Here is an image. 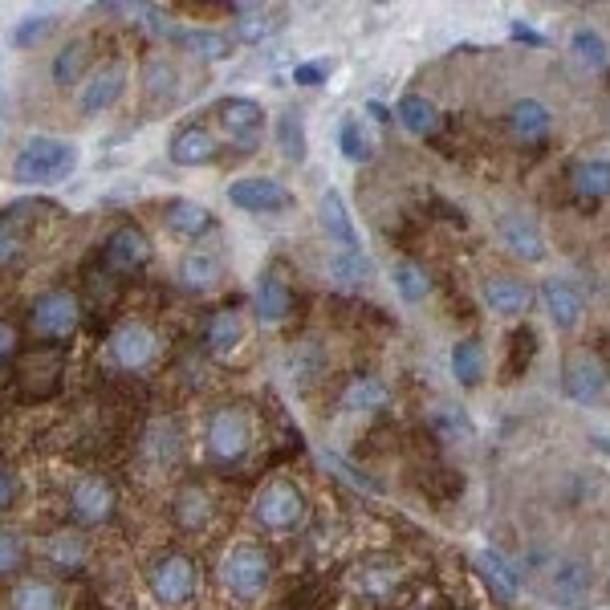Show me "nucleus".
Returning <instances> with one entry per match:
<instances>
[{
  "label": "nucleus",
  "instance_id": "obj_7",
  "mask_svg": "<svg viewBox=\"0 0 610 610\" xmlns=\"http://www.w3.org/2000/svg\"><path fill=\"white\" fill-rule=\"evenodd\" d=\"M253 517L269 533H289L305 521V493L289 480H269L253 497Z\"/></svg>",
  "mask_w": 610,
  "mask_h": 610
},
{
  "label": "nucleus",
  "instance_id": "obj_37",
  "mask_svg": "<svg viewBox=\"0 0 610 610\" xmlns=\"http://www.w3.org/2000/svg\"><path fill=\"white\" fill-rule=\"evenodd\" d=\"M549 586L562 598V606H582L590 594V574L582 566H562V570H549Z\"/></svg>",
  "mask_w": 610,
  "mask_h": 610
},
{
  "label": "nucleus",
  "instance_id": "obj_36",
  "mask_svg": "<svg viewBox=\"0 0 610 610\" xmlns=\"http://www.w3.org/2000/svg\"><path fill=\"white\" fill-rule=\"evenodd\" d=\"M570 53H574V61L578 66H586V70H602L606 61H610V49H606V37L598 33V29H574V37H570Z\"/></svg>",
  "mask_w": 610,
  "mask_h": 610
},
{
  "label": "nucleus",
  "instance_id": "obj_10",
  "mask_svg": "<svg viewBox=\"0 0 610 610\" xmlns=\"http://www.w3.org/2000/svg\"><path fill=\"white\" fill-rule=\"evenodd\" d=\"M216 114H220V131H224V139L236 143L240 151H253V147L261 143V135H265V106H261V102L236 94V98H224V102L216 106Z\"/></svg>",
  "mask_w": 610,
  "mask_h": 610
},
{
  "label": "nucleus",
  "instance_id": "obj_43",
  "mask_svg": "<svg viewBox=\"0 0 610 610\" xmlns=\"http://www.w3.org/2000/svg\"><path fill=\"white\" fill-rule=\"evenodd\" d=\"M330 273L338 277V285L358 289V285L366 281V273H371V265H366V257H362V253H342V257H334V261H330Z\"/></svg>",
  "mask_w": 610,
  "mask_h": 610
},
{
  "label": "nucleus",
  "instance_id": "obj_38",
  "mask_svg": "<svg viewBox=\"0 0 610 610\" xmlns=\"http://www.w3.org/2000/svg\"><path fill=\"white\" fill-rule=\"evenodd\" d=\"M232 13H240L236 17V41H244V45H257V41H265L277 25H281V17L277 13H261V9H244V5H232Z\"/></svg>",
  "mask_w": 610,
  "mask_h": 610
},
{
  "label": "nucleus",
  "instance_id": "obj_11",
  "mask_svg": "<svg viewBox=\"0 0 610 610\" xmlns=\"http://www.w3.org/2000/svg\"><path fill=\"white\" fill-rule=\"evenodd\" d=\"M228 204H236L240 212H285V208L297 204V196L285 188L281 179L253 175V179L228 183Z\"/></svg>",
  "mask_w": 610,
  "mask_h": 610
},
{
  "label": "nucleus",
  "instance_id": "obj_15",
  "mask_svg": "<svg viewBox=\"0 0 610 610\" xmlns=\"http://www.w3.org/2000/svg\"><path fill=\"white\" fill-rule=\"evenodd\" d=\"M122 94H127V70H122V66H102V70H94L82 82L78 110L82 114H106L110 106H118Z\"/></svg>",
  "mask_w": 610,
  "mask_h": 610
},
{
  "label": "nucleus",
  "instance_id": "obj_25",
  "mask_svg": "<svg viewBox=\"0 0 610 610\" xmlns=\"http://www.w3.org/2000/svg\"><path fill=\"white\" fill-rule=\"evenodd\" d=\"M90 61H94L90 41H82V37L66 41V45L57 49V57H53V82H57V86H74V82H82V78L90 74Z\"/></svg>",
  "mask_w": 610,
  "mask_h": 610
},
{
  "label": "nucleus",
  "instance_id": "obj_48",
  "mask_svg": "<svg viewBox=\"0 0 610 610\" xmlns=\"http://www.w3.org/2000/svg\"><path fill=\"white\" fill-rule=\"evenodd\" d=\"M17 493H21V484H17V476L0 464V513L5 509H13L17 505Z\"/></svg>",
  "mask_w": 610,
  "mask_h": 610
},
{
  "label": "nucleus",
  "instance_id": "obj_24",
  "mask_svg": "<svg viewBox=\"0 0 610 610\" xmlns=\"http://www.w3.org/2000/svg\"><path fill=\"white\" fill-rule=\"evenodd\" d=\"M171 41L183 45L196 61H224L232 53V41L220 29H171Z\"/></svg>",
  "mask_w": 610,
  "mask_h": 610
},
{
  "label": "nucleus",
  "instance_id": "obj_14",
  "mask_svg": "<svg viewBox=\"0 0 610 610\" xmlns=\"http://www.w3.org/2000/svg\"><path fill=\"white\" fill-rule=\"evenodd\" d=\"M167 155H171L175 167H208V163L220 159V143H216V135L204 127V122H192V127H183V131L171 135Z\"/></svg>",
  "mask_w": 610,
  "mask_h": 610
},
{
  "label": "nucleus",
  "instance_id": "obj_5",
  "mask_svg": "<svg viewBox=\"0 0 610 610\" xmlns=\"http://www.w3.org/2000/svg\"><path fill=\"white\" fill-rule=\"evenodd\" d=\"M66 383V350L61 346H37L17 362V391L33 403H45Z\"/></svg>",
  "mask_w": 610,
  "mask_h": 610
},
{
  "label": "nucleus",
  "instance_id": "obj_8",
  "mask_svg": "<svg viewBox=\"0 0 610 610\" xmlns=\"http://www.w3.org/2000/svg\"><path fill=\"white\" fill-rule=\"evenodd\" d=\"M106 346H110V362L118 366V371H127V375L147 371V366L155 362V354H159L155 330L147 322H139V318H127L122 326H114Z\"/></svg>",
  "mask_w": 610,
  "mask_h": 610
},
{
  "label": "nucleus",
  "instance_id": "obj_26",
  "mask_svg": "<svg viewBox=\"0 0 610 610\" xmlns=\"http://www.w3.org/2000/svg\"><path fill=\"white\" fill-rule=\"evenodd\" d=\"M171 517H175V525L179 529H204L208 521H212V497L204 493V488H196V484H188V488H179L175 493V505H171Z\"/></svg>",
  "mask_w": 610,
  "mask_h": 610
},
{
  "label": "nucleus",
  "instance_id": "obj_9",
  "mask_svg": "<svg viewBox=\"0 0 610 610\" xmlns=\"http://www.w3.org/2000/svg\"><path fill=\"white\" fill-rule=\"evenodd\" d=\"M147 261H151V240L139 224H118L102 244V269L114 273L118 281L139 273Z\"/></svg>",
  "mask_w": 610,
  "mask_h": 610
},
{
  "label": "nucleus",
  "instance_id": "obj_41",
  "mask_svg": "<svg viewBox=\"0 0 610 610\" xmlns=\"http://www.w3.org/2000/svg\"><path fill=\"white\" fill-rule=\"evenodd\" d=\"M338 147H342V155L350 159V163H366L375 155V143H371V135H366V127L358 118H346L342 127H338Z\"/></svg>",
  "mask_w": 610,
  "mask_h": 610
},
{
  "label": "nucleus",
  "instance_id": "obj_45",
  "mask_svg": "<svg viewBox=\"0 0 610 610\" xmlns=\"http://www.w3.org/2000/svg\"><path fill=\"white\" fill-rule=\"evenodd\" d=\"M25 566V541L13 529H0V578H9Z\"/></svg>",
  "mask_w": 610,
  "mask_h": 610
},
{
  "label": "nucleus",
  "instance_id": "obj_46",
  "mask_svg": "<svg viewBox=\"0 0 610 610\" xmlns=\"http://www.w3.org/2000/svg\"><path fill=\"white\" fill-rule=\"evenodd\" d=\"M21 244H25V232H21L17 216H0V265L13 261L21 253Z\"/></svg>",
  "mask_w": 610,
  "mask_h": 610
},
{
  "label": "nucleus",
  "instance_id": "obj_35",
  "mask_svg": "<svg viewBox=\"0 0 610 610\" xmlns=\"http://www.w3.org/2000/svg\"><path fill=\"white\" fill-rule=\"evenodd\" d=\"M452 375L460 387H476L480 375H484V350L476 338H464L452 346Z\"/></svg>",
  "mask_w": 610,
  "mask_h": 610
},
{
  "label": "nucleus",
  "instance_id": "obj_13",
  "mask_svg": "<svg viewBox=\"0 0 610 610\" xmlns=\"http://www.w3.org/2000/svg\"><path fill=\"white\" fill-rule=\"evenodd\" d=\"M70 513L82 525H106L114 517V488L106 476H78L70 484Z\"/></svg>",
  "mask_w": 610,
  "mask_h": 610
},
{
  "label": "nucleus",
  "instance_id": "obj_18",
  "mask_svg": "<svg viewBox=\"0 0 610 610\" xmlns=\"http://www.w3.org/2000/svg\"><path fill=\"white\" fill-rule=\"evenodd\" d=\"M541 301H545V314L558 330H574L582 318V293L578 285H570L566 277H549L541 285Z\"/></svg>",
  "mask_w": 610,
  "mask_h": 610
},
{
  "label": "nucleus",
  "instance_id": "obj_19",
  "mask_svg": "<svg viewBox=\"0 0 610 610\" xmlns=\"http://www.w3.org/2000/svg\"><path fill=\"white\" fill-rule=\"evenodd\" d=\"M476 574H480V582L488 586V594H493L501 606L517 602L521 578H517V570L497 554V549H480V554H476Z\"/></svg>",
  "mask_w": 610,
  "mask_h": 610
},
{
  "label": "nucleus",
  "instance_id": "obj_16",
  "mask_svg": "<svg viewBox=\"0 0 610 610\" xmlns=\"http://www.w3.org/2000/svg\"><path fill=\"white\" fill-rule=\"evenodd\" d=\"M318 224L326 232V240H334L342 253H358V232H354V220H350V208L342 200L338 188H326L322 200H318Z\"/></svg>",
  "mask_w": 610,
  "mask_h": 610
},
{
  "label": "nucleus",
  "instance_id": "obj_42",
  "mask_svg": "<svg viewBox=\"0 0 610 610\" xmlns=\"http://www.w3.org/2000/svg\"><path fill=\"white\" fill-rule=\"evenodd\" d=\"M49 562H57L61 570H82V562H86V545H82V537L78 533H53L49 537Z\"/></svg>",
  "mask_w": 610,
  "mask_h": 610
},
{
  "label": "nucleus",
  "instance_id": "obj_20",
  "mask_svg": "<svg viewBox=\"0 0 610 610\" xmlns=\"http://www.w3.org/2000/svg\"><path fill=\"white\" fill-rule=\"evenodd\" d=\"M163 224H167L175 236L196 240V236H204V232L216 228V216H212L204 204H196V200H167V204H163Z\"/></svg>",
  "mask_w": 610,
  "mask_h": 610
},
{
  "label": "nucleus",
  "instance_id": "obj_40",
  "mask_svg": "<svg viewBox=\"0 0 610 610\" xmlns=\"http://www.w3.org/2000/svg\"><path fill=\"white\" fill-rule=\"evenodd\" d=\"M533 354H537V330H533V326L513 330V338H509V358H505V379L525 375L529 362H533Z\"/></svg>",
  "mask_w": 610,
  "mask_h": 610
},
{
  "label": "nucleus",
  "instance_id": "obj_21",
  "mask_svg": "<svg viewBox=\"0 0 610 610\" xmlns=\"http://www.w3.org/2000/svg\"><path fill=\"white\" fill-rule=\"evenodd\" d=\"M484 301H488V310H497L505 318H517V314L529 310L533 289L521 277H493V281H484Z\"/></svg>",
  "mask_w": 610,
  "mask_h": 610
},
{
  "label": "nucleus",
  "instance_id": "obj_23",
  "mask_svg": "<svg viewBox=\"0 0 610 610\" xmlns=\"http://www.w3.org/2000/svg\"><path fill=\"white\" fill-rule=\"evenodd\" d=\"M395 118L403 122V131L423 139V135H432L440 127V110L432 98H423V94H403L399 106H395Z\"/></svg>",
  "mask_w": 610,
  "mask_h": 610
},
{
  "label": "nucleus",
  "instance_id": "obj_50",
  "mask_svg": "<svg viewBox=\"0 0 610 610\" xmlns=\"http://www.w3.org/2000/svg\"><path fill=\"white\" fill-rule=\"evenodd\" d=\"M17 350H21V338H17V330H13L9 322H0V362L17 358Z\"/></svg>",
  "mask_w": 610,
  "mask_h": 610
},
{
  "label": "nucleus",
  "instance_id": "obj_28",
  "mask_svg": "<svg viewBox=\"0 0 610 610\" xmlns=\"http://www.w3.org/2000/svg\"><path fill=\"white\" fill-rule=\"evenodd\" d=\"M509 127H513V135L525 139V143L545 139V131H549V110H545V102H537V98L513 102V110H509Z\"/></svg>",
  "mask_w": 610,
  "mask_h": 610
},
{
  "label": "nucleus",
  "instance_id": "obj_12",
  "mask_svg": "<svg viewBox=\"0 0 610 610\" xmlns=\"http://www.w3.org/2000/svg\"><path fill=\"white\" fill-rule=\"evenodd\" d=\"M606 379H610V371H606V362H602L594 350H574V354L566 358L562 387H566V395H570L574 403H594V399L606 391Z\"/></svg>",
  "mask_w": 610,
  "mask_h": 610
},
{
  "label": "nucleus",
  "instance_id": "obj_30",
  "mask_svg": "<svg viewBox=\"0 0 610 610\" xmlns=\"http://www.w3.org/2000/svg\"><path fill=\"white\" fill-rule=\"evenodd\" d=\"M501 236H505V244H509V253H517L521 261H541V257H545V240H541V232H537L529 220H521V216H505V220H501Z\"/></svg>",
  "mask_w": 610,
  "mask_h": 610
},
{
  "label": "nucleus",
  "instance_id": "obj_33",
  "mask_svg": "<svg viewBox=\"0 0 610 610\" xmlns=\"http://www.w3.org/2000/svg\"><path fill=\"white\" fill-rule=\"evenodd\" d=\"M277 147L289 163H305L310 155V139H305V114L301 110H285L277 118Z\"/></svg>",
  "mask_w": 610,
  "mask_h": 610
},
{
  "label": "nucleus",
  "instance_id": "obj_1",
  "mask_svg": "<svg viewBox=\"0 0 610 610\" xmlns=\"http://www.w3.org/2000/svg\"><path fill=\"white\" fill-rule=\"evenodd\" d=\"M78 167V147L70 139L53 135H33L17 155H13V183L21 188H45V183H61Z\"/></svg>",
  "mask_w": 610,
  "mask_h": 610
},
{
  "label": "nucleus",
  "instance_id": "obj_27",
  "mask_svg": "<svg viewBox=\"0 0 610 610\" xmlns=\"http://www.w3.org/2000/svg\"><path fill=\"white\" fill-rule=\"evenodd\" d=\"M220 277H224V265L212 253H188L179 261V281H183V289H192V293L216 289Z\"/></svg>",
  "mask_w": 610,
  "mask_h": 610
},
{
  "label": "nucleus",
  "instance_id": "obj_34",
  "mask_svg": "<svg viewBox=\"0 0 610 610\" xmlns=\"http://www.w3.org/2000/svg\"><path fill=\"white\" fill-rule=\"evenodd\" d=\"M61 590L49 578H25L13 590V610H61Z\"/></svg>",
  "mask_w": 610,
  "mask_h": 610
},
{
  "label": "nucleus",
  "instance_id": "obj_6",
  "mask_svg": "<svg viewBox=\"0 0 610 610\" xmlns=\"http://www.w3.org/2000/svg\"><path fill=\"white\" fill-rule=\"evenodd\" d=\"M147 590L163 606H183L200 590V566L188 554H163L147 570Z\"/></svg>",
  "mask_w": 610,
  "mask_h": 610
},
{
  "label": "nucleus",
  "instance_id": "obj_44",
  "mask_svg": "<svg viewBox=\"0 0 610 610\" xmlns=\"http://www.w3.org/2000/svg\"><path fill=\"white\" fill-rule=\"evenodd\" d=\"M49 29H53V13H29V17H21L17 29H13V45H17V49H33Z\"/></svg>",
  "mask_w": 610,
  "mask_h": 610
},
{
  "label": "nucleus",
  "instance_id": "obj_29",
  "mask_svg": "<svg viewBox=\"0 0 610 610\" xmlns=\"http://www.w3.org/2000/svg\"><path fill=\"white\" fill-rule=\"evenodd\" d=\"M143 94L147 102H175L179 94V70L171 66L167 57H147V66H143Z\"/></svg>",
  "mask_w": 610,
  "mask_h": 610
},
{
  "label": "nucleus",
  "instance_id": "obj_51",
  "mask_svg": "<svg viewBox=\"0 0 610 610\" xmlns=\"http://www.w3.org/2000/svg\"><path fill=\"white\" fill-rule=\"evenodd\" d=\"M366 114H371L375 122H391V110L383 102H366Z\"/></svg>",
  "mask_w": 610,
  "mask_h": 610
},
{
  "label": "nucleus",
  "instance_id": "obj_2",
  "mask_svg": "<svg viewBox=\"0 0 610 610\" xmlns=\"http://www.w3.org/2000/svg\"><path fill=\"white\" fill-rule=\"evenodd\" d=\"M82 326V301L70 289H45L29 305V330L45 346H66Z\"/></svg>",
  "mask_w": 610,
  "mask_h": 610
},
{
  "label": "nucleus",
  "instance_id": "obj_39",
  "mask_svg": "<svg viewBox=\"0 0 610 610\" xmlns=\"http://www.w3.org/2000/svg\"><path fill=\"white\" fill-rule=\"evenodd\" d=\"M391 281H395V289H399V297L403 301H423L427 293H432V277H427V269L419 265V261H399L395 269H391Z\"/></svg>",
  "mask_w": 610,
  "mask_h": 610
},
{
  "label": "nucleus",
  "instance_id": "obj_47",
  "mask_svg": "<svg viewBox=\"0 0 610 610\" xmlns=\"http://www.w3.org/2000/svg\"><path fill=\"white\" fill-rule=\"evenodd\" d=\"M330 61L326 57H318V61H301V66H293V82L297 86H322L326 78H330Z\"/></svg>",
  "mask_w": 610,
  "mask_h": 610
},
{
  "label": "nucleus",
  "instance_id": "obj_32",
  "mask_svg": "<svg viewBox=\"0 0 610 610\" xmlns=\"http://www.w3.org/2000/svg\"><path fill=\"white\" fill-rule=\"evenodd\" d=\"M570 183L574 192L586 200H602L610 196V159H582L570 167Z\"/></svg>",
  "mask_w": 610,
  "mask_h": 610
},
{
  "label": "nucleus",
  "instance_id": "obj_22",
  "mask_svg": "<svg viewBox=\"0 0 610 610\" xmlns=\"http://www.w3.org/2000/svg\"><path fill=\"white\" fill-rule=\"evenodd\" d=\"M204 346H208V354H216V358H228L240 342H244V322H240V314L236 310H212L208 314V322H204Z\"/></svg>",
  "mask_w": 610,
  "mask_h": 610
},
{
  "label": "nucleus",
  "instance_id": "obj_17",
  "mask_svg": "<svg viewBox=\"0 0 610 610\" xmlns=\"http://www.w3.org/2000/svg\"><path fill=\"white\" fill-rule=\"evenodd\" d=\"M253 305H257V322H265V326H277V322L289 318V310H293V289H289V281L281 277L277 265L261 273Z\"/></svg>",
  "mask_w": 610,
  "mask_h": 610
},
{
  "label": "nucleus",
  "instance_id": "obj_4",
  "mask_svg": "<svg viewBox=\"0 0 610 610\" xmlns=\"http://www.w3.org/2000/svg\"><path fill=\"white\" fill-rule=\"evenodd\" d=\"M204 444H208V456L212 464H240L253 448V423H249V411L240 407H220L212 419H208V432H204Z\"/></svg>",
  "mask_w": 610,
  "mask_h": 610
},
{
  "label": "nucleus",
  "instance_id": "obj_3",
  "mask_svg": "<svg viewBox=\"0 0 610 610\" xmlns=\"http://www.w3.org/2000/svg\"><path fill=\"white\" fill-rule=\"evenodd\" d=\"M269 578H273V558L265 554L261 545H232L224 562H220V582L224 590L236 598V602H253L269 590Z\"/></svg>",
  "mask_w": 610,
  "mask_h": 610
},
{
  "label": "nucleus",
  "instance_id": "obj_49",
  "mask_svg": "<svg viewBox=\"0 0 610 610\" xmlns=\"http://www.w3.org/2000/svg\"><path fill=\"white\" fill-rule=\"evenodd\" d=\"M509 37L513 41H521V45H533V49H541L545 45V33H537L533 25H525V21H513L509 25Z\"/></svg>",
  "mask_w": 610,
  "mask_h": 610
},
{
  "label": "nucleus",
  "instance_id": "obj_31",
  "mask_svg": "<svg viewBox=\"0 0 610 610\" xmlns=\"http://www.w3.org/2000/svg\"><path fill=\"white\" fill-rule=\"evenodd\" d=\"M387 399H391V391H387V383L375 379V375H358V379H350V387L342 391V407H346V411H383Z\"/></svg>",
  "mask_w": 610,
  "mask_h": 610
}]
</instances>
